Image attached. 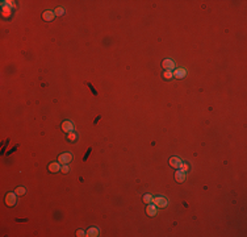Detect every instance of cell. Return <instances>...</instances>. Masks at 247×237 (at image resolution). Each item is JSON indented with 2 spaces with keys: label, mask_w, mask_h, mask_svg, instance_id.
<instances>
[{
  "label": "cell",
  "mask_w": 247,
  "mask_h": 237,
  "mask_svg": "<svg viewBox=\"0 0 247 237\" xmlns=\"http://www.w3.org/2000/svg\"><path fill=\"white\" fill-rule=\"evenodd\" d=\"M153 203H155V206L159 207V208H164V207L168 204V200H167L164 196H157L155 199L153 198Z\"/></svg>",
  "instance_id": "obj_1"
},
{
  "label": "cell",
  "mask_w": 247,
  "mask_h": 237,
  "mask_svg": "<svg viewBox=\"0 0 247 237\" xmlns=\"http://www.w3.org/2000/svg\"><path fill=\"white\" fill-rule=\"evenodd\" d=\"M71 159H72V156L70 153H63V154H61V156H59L58 161H59V163H61V165H67V163L71 162Z\"/></svg>",
  "instance_id": "obj_2"
},
{
  "label": "cell",
  "mask_w": 247,
  "mask_h": 237,
  "mask_svg": "<svg viewBox=\"0 0 247 237\" xmlns=\"http://www.w3.org/2000/svg\"><path fill=\"white\" fill-rule=\"evenodd\" d=\"M16 195L17 194H13V192H8L7 194V196H5V204L7 206H15V203H16Z\"/></svg>",
  "instance_id": "obj_3"
},
{
  "label": "cell",
  "mask_w": 247,
  "mask_h": 237,
  "mask_svg": "<svg viewBox=\"0 0 247 237\" xmlns=\"http://www.w3.org/2000/svg\"><path fill=\"white\" fill-rule=\"evenodd\" d=\"M162 65H163V67L166 69V71H171V70L175 69V63H173V61H171V59H164Z\"/></svg>",
  "instance_id": "obj_4"
},
{
  "label": "cell",
  "mask_w": 247,
  "mask_h": 237,
  "mask_svg": "<svg viewBox=\"0 0 247 237\" xmlns=\"http://www.w3.org/2000/svg\"><path fill=\"white\" fill-rule=\"evenodd\" d=\"M185 177H187V174H185V171H184V170H177V171L175 173L176 182H179V183H182V182H184Z\"/></svg>",
  "instance_id": "obj_5"
},
{
  "label": "cell",
  "mask_w": 247,
  "mask_h": 237,
  "mask_svg": "<svg viewBox=\"0 0 247 237\" xmlns=\"http://www.w3.org/2000/svg\"><path fill=\"white\" fill-rule=\"evenodd\" d=\"M172 75L173 77H176V78L182 79V78H184L185 75H187V70L185 69H175L173 70V72H172Z\"/></svg>",
  "instance_id": "obj_6"
},
{
  "label": "cell",
  "mask_w": 247,
  "mask_h": 237,
  "mask_svg": "<svg viewBox=\"0 0 247 237\" xmlns=\"http://www.w3.org/2000/svg\"><path fill=\"white\" fill-rule=\"evenodd\" d=\"M62 129L65 132H67V133H70V132L74 131V124L71 121H65L62 124Z\"/></svg>",
  "instance_id": "obj_7"
},
{
  "label": "cell",
  "mask_w": 247,
  "mask_h": 237,
  "mask_svg": "<svg viewBox=\"0 0 247 237\" xmlns=\"http://www.w3.org/2000/svg\"><path fill=\"white\" fill-rule=\"evenodd\" d=\"M182 161H180V158H177V157H172V158L170 159V165L172 166V167L175 169H180V166H182Z\"/></svg>",
  "instance_id": "obj_8"
},
{
  "label": "cell",
  "mask_w": 247,
  "mask_h": 237,
  "mask_svg": "<svg viewBox=\"0 0 247 237\" xmlns=\"http://www.w3.org/2000/svg\"><path fill=\"white\" fill-rule=\"evenodd\" d=\"M54 16H55V13L51 12V11H46V12H43L42 17L45 21H51L53 19H54Z\"/></svg>",
  "instance_id": "obj_9"
},
{
  "label": "cell",
  "mask_w": 247,
  "mask_h": 237,
  "mask_svg": "<svg viewBox=\"0 0 247 237\" xmlns=\"http://www.w3.org/2000/svg\"><path fill=\"white\" fill-rule=\"evenodd\" d=\"M146 212H147L148 216H155L157 215V206H153V204H150V206H147V208H146Z\"/></svg>",
  "instance_id": "obj_10"
},
{
  "label": "cell",
  "mask_w": 247,
  "mask_h": 237,
  "mask_svg": "<svg viewBox=\"0 0 247 237\" xmlns=\"http://www.w3.org/2000/svg\"><path fill=\"white\" fill-rule=\"evenodd\" d=\"M49 170H50L51 173L59 171V170H61V163H59V162H53V163H50V165H49Z\"/></svg>",
  "instance_id": "obj_11"
},
{
  "label": "cell",
  "mask_w": 247,
  "mask_h": 237,
  "mask_svg": "<svg viewBox=\"0 0 247 237\" xmlns=\"http://www.w3.org/2000/svg\"><path fill=\"white\" fill-rule=\"evenodd\" d=\"M86 236H88V237H96V236H99V229H97V228H90V229L87 231Z\"/></svg>",
  "instance_id": "obj_12"
},
{
  "label": "cell",
  "mask_w": 247,
  "mask_h": 237,
  "mask_svg": "<svg viewBox=\"0 0 247 237\" xmlns=\"http://www.w3.org/2000/svg\"><path fill=\"white\" fill-rule=\"evenodd\" d=\"M9 13H11L9 5H8V4H4L3 5V16L4 17H7V16H9Z\"/></svg>",
  "instance_id": "obj_13"
},
{
  "label": "cell",
  "mask_w": 247,
  "mask_h": 237,
  "mask_svg": "<svg viewBox=\"0 0 247 237\" xmlns=\"http://www.w3.org/2000/svg\"><path fill=\"white\" fill-rule=\"evenodd\" d=\"M143 203H146V204L153 203V196L151 195H145V196H143Z\"/></svg>",
  "instance_id": "obj_14"
},
{
  "label": "cell",
  "mask_w": 247,
  "mask_h": 237,
  "mask_svg": "<svg viewBox=\"0 0 247 237\" xmlns=\"http://www.w3.org/2000/svg\"><path fill=\"white\" fill-rule=\"evenodd\" d=\"M68 140H71V141H75V140H76V133H75L74 131L68 133Z\"/></svg>",
  "instance_id": "obj_15"
},
{
  "label": "cell",
  "mask_w": 247,
  "mask_h": 237,
  "mask_svg": "<svg viewBox=\"0 0 247 237\" xmlns=\"http://www.w3.org/2000/svg\"><path fill=\"white\" fill-rule=\"evenodd\" d=\"M55 15H58V16H62L63 15V13H65V9H63V8H62V7H58V8H57L55 9Z\"/></svg>",
  "instance_id": "obj_16"
},
{
  "label": "cell",
  "mask_w": 247,
  "mask_h": 237,
  "mask_svg": "<svg viewBox=\"0 0 247 237\" xmlns=\"http://www.w3.org/2000/svg\"><path fill=\"white\" fill-rule=\"evenodd\" d=\"M15 192L17 194V195H24V194H25V188L24 187H17Z\"/></svg>",
  "instance_id": "obj_17"
},
{
  "label": "cell",
  "mask_w": 247,
  "mask_h": 237,
  "mask_svg": "<svg viewBox=\"0 0 247 237\" xmlns=\"http://www.w3.org/2000/svg\"><path fill=\"white\" fill-rule=\"evenodd\" d=\"M172 77H173V75H172V72H171V71H164V74H163V78L164 79H171Z\"/></svg>",
  "instance_id": "obj_18"
},
{
  "label": "cell",
  "mask_w": 247,
  "mask_h": 237,
  "mask_svg": "<svg viewBox=\"0 0 247 237\" xmlns=\"http://www.w3.org/2000/svg\"><path fill=\"white\" fill-rule=\"evenodd\" d=\"M61 171L63 173V174H67V173L70 171V170H68V166L67 165H63V166H62V169H61Z\"/></svg>",
  "instance_id": "obj_19"
},
{
  "label": "cell",
  "mask_w": 247,
  "mask_h": 237,
  "mask_svg": "<svg viewBox=\"0 0 247 237\" xmlns=\"http://www.w3.org/2000/svg\"><path fill=\"white\" fill-rule=\"evenodd\" d=\"M180 169H182V170H184V171H187V170H188V165H187V163H182Z\"/></svg>",
  "instance_id": "obj_20"
},
{
  "label": "cell",
  "mask_w": 247,
  "mask_h": 237,
  "mask_svg": "<svg viewBox=\"0 0 247 237\" xmlns=\"http://www.w3.org/2000/svg\"><path fill=\"white\" fill-rule=\"evenodd\" d=\"M76 236H79V237H82V236H86V233H84L83 231H78L76 232Z\"/></svg>",
  "instance_id": "obj_21"
}]
</instances>
